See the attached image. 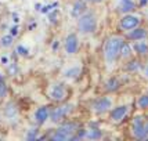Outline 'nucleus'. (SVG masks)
Instances as JSON below:
<instances>
[{"instance_id": "obj_1", "label": "nucleus", "mask_w": 148, "mask_h": 141, "mask_svg": "<svg viewBox=\"0 0 148 141\" xmlns=\"http://www.w3.org/2000/svg\"><path fill=\"white\" fill-rule=\"evenodd\" d=\"M123 39L118 38V36H114V38H110L107 42H105V47H104V55H105V60L108 62H114L116 58L121 55V49L123 46Z\"/></svg>"}, {"instance_id": "obj_2", "label": "nucleus", "mask_w": 148, "mask_h": 141, "mask_svg": "<svg viewBox=\"0 0 148 141\" xmlns=\"http://www.w3.org/2000/svg\"><path fill=\"white\" fill-rule=\"evenodd\" d=\"M77 26H79V31L82 33H93L97 28V19L94 17V14L83 13L79 17Z\"/></svg>"}, {"instance_id": "obj_3", "label": "nucleus", "mask_w": 148, "mask_h": 141, "mask_svg": "<svg viewBox=\"0 0 148 141\" xmlns=\"http://www.w3.org/2000/svg\"><path fill=\"white\" fill-rule=\"evenodd\" d=\"M76 129H77V125H75V123H65L54 133L53 140H57V141L71 140V138H73V134L77 131Z\"/></svg>"}, {"instance_id": "obj_4", "label": "nucleus", "mask_w": 148, "mask_h": 141, "mask_svg": "<svg viewBox=\"0 0 148 141\" xmlns=\"http://www.w3.org/2000/svg\"><path fill=\"white\" fill-rule=\"evenodd\" d=\"M133 134L137 138H147L148 137V127L144 125L143 118L137 116L133 120Z\"/></svg>"}, {"instance_id": "obj_5", "label": "nucleus", "mask_w": 148, "mask_h": 141, "mask_svg": "<svg viewBox=\"0 0 148 141\" xmlns=\"http://www.w3.org/2000/svg\"><path fill=\"white\" fill-rule=\"evenodd\" d=\"M66 94H68L66 87L61 83L54 84L51 87V90H50V97H51V100H54V101H64Z\"/></svg>"}, {"instance_id": "obj_6", "label": "nucleus", "mask_w": 148, "mask_h": 141, "mask_svg": "<svg viewBox=\"0 0 148 141\" xmlns=\"http://www.w3.org/2000/svg\"><path fill=\"white\" fill-rule=\"evenodd\" d=\"M138 24H140V19H138V17L127 14V15H125V17L121 19V24H119V25H121V28H122V29H125V31H132V29L137 28V26H138Z\"/></svg>"}, {"instance_id": "obj_7", "label": "nucleus", "mask_w": 148, "mask_h": 141, "mask_svg": "<svg viewBox=\"0 0 148 141\" xmlns=\"http://www.w3.org/2000/svg\"><path fill=\"white\" fill-rule=\"evenodd\" d=\"M72 111V105L71 104H66L62 107H58L51 112V120L53 122H60L61 119H64L68 116V114Z\"/></svg>"}, {"instance_id": "obj_8", "label": "nucleus", "mask_w": 148, "mask_h": 141, "mask_svg": "<svg viewBox=\"0 0 148 141\" xmlns=\"http://www.w3.org/2000/svg\"><path fill=\"white\" fill-rule=\"evenodd\" d=\"M77 47H79L77 36L75 33L68 35L66 39H65V51L68 53V54H75V53L77 51Z\"/></svg>"}, {"instance_id": "obj_9", "label": "nucleus", "mask_w": 148, "mask_h": 141, "mask_svg": "<svg viewBox=\"0 0 148 141\" xmlns=\"http://www.w3.org/2000/svg\"><path fill=\"white\" fill-rule=\"evenodd\" d=\"M111 105H112V101H111L108 97H103V98H100V100H97L94 105H93V109L98 112V114H101V112H105V111H108L111 108Z\"/></svg>"}, {"instance_id": "obj_10", "label": "nucleus", "mask_w": 148, "mask_h": 141, "mask_svg": "<svg viewBox=\"0 0 148 141\" xmlns=\"http://www.w3.org/2000/svg\"><path fill=\"white\" fill-rule=\"evenodd\" d=\"M127 114V107L126 105H121V107H116V108L112 109L111 112V119L115 120V122H121L123 118Z\"/></svg>"}, {"instance_id": "obj_11", "label": "nucleus", "mask_w": 148, "mask_h": 141, "mask_svg": "<svg viewBox=\"0 0 148 141\" xmlns=\"http://www.w3.org/2000/svg\"><path fill=\"white\" fill-rule=\"evenodd\" d=\"M47 118H49V109H47V107H40V108L36 109V112H35V119H36L38 123L43 125V123L47 120Z\"/></svg>"}, {"instance_id": "obj_12", "label": "nucleus", "mask_w": 148, "mask_h": 141, "mask_svg": "<svg viewBox=\"0 0 148 141\" xmlns=\"http://www.w3.org/2000/svg\"><path fill=\"white\" fill-rule=\"evenodd\" d=\"M147 36V32H145V29H143V28H134V29H132L129 33V39L132 40H141Z\"/></svg>"}, {"instance_id": "obj_13", "label": "nucleus", "mask_w": 148, "mask_h": 141, "mask_svg": "<svg viewBox=\"0 0 148 141\" xmlns=\"http://www.w3.org/2000/svg\"><path fill=\"white\" fill-rule=\"evenodd\" d=\"M134 50L138 53L140 55H145V54L148 53V43L147 42H141V40H138V42L134 44Z\"/></svg>"}, {"instance_id": "obj_14", "label": "nucleus", "mask_w": 148, "mask_h": 141, "mask_svg": "<svg viewBox=\"0 0 148 141\" xmlns=\"http://www.w3.org/2000/svg\"><path fill=\"white\" fill-rule=\"evenodd\" d=\"M136 8L133 0H121V11L123 13H129V11H133Z\"/></svg>"}, {"instance_id": "obj_15", "label": "nucleus", "mask_w": 148, "mask_h": 141, "mask_svg": "<svg viewBox=\"0 0 148 141\" xmlns=\"http://www.w3.org/2000/svg\"><path fill=\"white\" fill-rule=\"evenodd\" d=\"M80 137H87V138H100L101 133L98 130H89V131H84L80 134Z\"/></svg>"}, {"instance_id": "obj_16", "label": "nucleus", "mask_w": 148, "mask_h": 141, "mask_svg": "<svg viewBox=\"0 0 148 141\" xmlns=\"http://www.w3.org/2000/svg\"><path fill=\"white\" fill-rule=\"evenodd\" d=\"M84 11V4L83 1H76L75 3V6H73V15H79V14H82Z\"/></svg>"}, {"instance_id": "obj_17", "label": "nucleus", "mask_w": 148, "mask_h": 141, "mask_svg": "<svg viewBox=\"0 0 148 141\" xmlns=\"http://www.w3.org/2000/svg\"><path fill=\"white\" fill-rule=\"evenodd\" d=\"M130 54H132V49H130V46L127 44V43H123L122 49H121V57L126 58V57H129Z\"/></svg>"}, {"instance_id": "obj_18", "label": "nucleus", "mask_w": 148, "mask_h": 141, "mask_svg": "<svg viewBox=\"0 0 148 141\" xmlns=\"http://www.w3.org/2000/svg\"><path fill=\"white\" fill-rule=\"evenodd\" d=\"M118 87H119V82H118L116 79L108 80V83H107V90H108V91H114V90H116Z\"/></svg>"}, {"instance_id": "obj_19", "label": "nucleus", "mask_w": 148, "mask_h": 141, "mask_svg": "<svg viewBox=\"0 0 148 141\" xmlns=\"http://www.w3.org/2000/svg\"><path fill=\"white\" fill-rule=\"evenodd\" d=\"M138 107L140 108H148V94L138 98Z\"/></svg>"}, {"instance_id": "obj_20", "label": "nucleus", "mask_w": 148, "mask_h": 141, "mask_svg": "<svg viewBox=\"0 0 148 141\" xmlns=\"http://www.w3.org/2000/svg\"><path fill=\"white\" fill-rule=\"evenodd\" d=\"M11 43H13V38H11V36H4V38L1 39V44L4 46V47L11 46Z\"/></svg>"}, {"instance_id": "obj_21", "label": "nucleus", "mask_w": 148, "mask_h": 141, "mask_svg": "<svg viewBox=\"0 0 148 141\" xmlns=\"http://www.w3.org/2000/svg\"><path fill=\"white\" fill-rule=\"evenodd\" d=\"M77 72H79V69H77V68H76V69H75V68H72L71 70H68V72H66V76H68V77H75L77 75Z\"/></svg>"}, {"instance_id": "obj_22", "label": "nucleus", "mask_w": 148, "mask_h": 141, "mask_svg": "<svg viewBox=\"0 0 148 141\" xmlns=\"http://www.w3.org/2000/svg\"><path fill=\"white\" fill-rule=\"evenodd\" d=\"M6 94V86H4V83L0 80V97H3Z\"/></svg>"}, {"instance_id": "obj_23", "label": "nucleus", "mask_w": 148, "mask_h": 141, "mask_svg": "<svg viewBox=\"0 0 148 141\" xmlns=\"http://www.w3.org/2000/svg\"><path fill=\"white\" fill-rule=\"evenodd\" d=\"M138 68V62L137 61H132L130 62V65H129V69L130 70H134V69H137Z\"/></svg>"}, {"instance_id": "obj_24", "label": "nucleus", "mask_w": 148, "mask_h": 141, "mask_svg": "<svg viewBox=\"0 0 148 141\" xmlns=\"http://www.w3.org/2000/svg\"><path fill=\"white\" fill-rule=\"evenodd\" d=\"M147 3H148V0H140V4H141V6H145Z\"/></svg>"}, {"instance_id": "obj_25", "label": "nucleus", "mask_w": 148, "mask_h": 141, "mask_svg": "<svg viewBox=\"0 0 148 141\" xmlns=\"http://www.w3.org/2000/svg\"><path fill=\"white\" fill-rule=\"evenodd\" d=\"M145 75H147V77H148V65H147V68H145Z\"/></svg>"}, {"instance_id": "obj_26", "label": "nucleus", "mask_w": 148, "mask_h": 141, "mask_svg": "<svg viewBox=\"0 0 148 141\" xmlns=\"http://www.w3.org/2000/svg\"><path fill=\"white\" fill-rule=\"evenodd\" d=\"M93 1H101V0H93Z\"/></svg>"}, {"instance_id": "obj_27", "label": "nucleus", "mask_w": 148, "mask_h": 141, "mask_svg": "<svg viewBox=\"0 0 148 141\" xmlns=\"http://www.w3.org/2000/svg\"><path fill=\"white\" fill-rule=\"evenodd\" d=\"M91 1H93V0H91Z\"/></svg>"}]
</instances>
